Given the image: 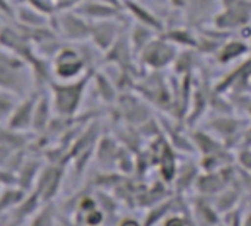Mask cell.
Instances as JSON below:
<instances>
[{"label": "cell", "instance_id": "1", "mask_svg": "<svg viewBox=\"0 0 251 226\" xmlns=\"http://www.w3.org/2000/svg\"><path fill=\"white\" fill-rule=\"evenodd\" d=\"M90 53L82 49L79 44H63L57 53L51 57V71L53 75L60 81H74L82 76L88 66Z\"/></svg>", "mask_w": 251, "mask_h": 226}, {"label": "cell", "instance_id": "2", "mask_svg": "<svg viewBox=\"0 0 251 226\" xmlns=\"http://www.w3.org/2000/svg\"><path fill=\"white\" fill-rule=\"evenodd\" d=\"M50 26L68 44H79L90 37V21L75 10L56 12L50 16Z\"/></svg>", "mask_w": 251, "mask_h": 226}, {"label": "cell", "instance_id": "3", "mask_svg": "<svg viewBox=\"0 0 251 226\" xmlns=\"http://www.w3.org/2000/svg\"><path fill=\"white\" fill-rule=\"evenodd\" d=\"M29 68L21 57L0 49V90L22 93L26 87Z\"/></svg>", "mask_w": 251, "mask_h": 226}, {"label": "cell", "instance_id": "4", "mask_svg": "<svg viewBox=\"0 0 251 226\" xmlns=\"http://www.w3.org/2000/svg\"><path fill=\"white\" fill-rule=\"evenodd\" d=\"M91 75H93L91 72H87L74 81H65L60 84L51 82L53 100H54V107L57 112H60L62 115H71L76 110V107L79 106L84 88L87 87Z\"/></svg>", "mask_w": 251, "mask_h": 226}, {"label": "cell", "instance_id": "5", "mask_svg": "<svg viewBox=\"0 0 251 226\" xmlns=\"http://www.w3.org/2000/svg\"><path fill=\"white\" fill-rule=\"evenodd\" d=\"M0 49L21 57L28 62L35 56L34 46L25 31L18 25H1L0 26Z\"/></svg>", "mask_w": 251, "mask_h": 226}, {"label": "cell", "instance_id": "6", "mask_svg": "<svg viewBox=\"0 0 251 226\" xmlns=\"http://www.w3.org/2000/svg\"><path fill=\"white\" fill-rule=\"evenodd\" d=\"M140 62L151 69H162L175 62L178 51L176 46L165 40L162 35L154 37L140 53Z\"/></svg>", "mask_w": 251, "mask_h": 226}, {"label": "cell", "instance_id": "7", "mask_svg": "<svg viewBox=\"0 0 251 226\" xmlns=\"http://www.w3.org/2000/svg\"><path fill=\"white\" fill-rule=\"evenodd\" d=\"M224 10L216 15L215 25L222 29L243 28L251 18V1L249 0H222Z\"/></svg>", "mask_w": 251, "mask_h": 226}, {"label": "cell", "instance_id": "8", "mask_svg": "<svg viewBox=\"0 0 251 226\" xmlns=\"http://www.w3.org/2000/svg\"><path fill=\"white\" fill-rule=\"evenodd\" d=\"M121 24L116 19H103V21H94L90 22V37L88 40L93 43V46L100 51H107L113 43L118 40V37L122 34Z\"/></svg>", "mask_w": 251, "mask_h": 226}, {"label": "cell", "instance_id": "9", "mask_svg": "<svg viewBox=\"0 0 251 226\" xmlns=\"http://www.w3.org/2000/svg\"><path fill=\"white\" fill-rule=\"evenodd\" d=\"M74 10L90 22L103 21V19H116L121 12V9L101 0H82Z\"/></svg>", "mask_w": 251, "mask_h": 226}, {"label": "cell", "instance_id": "10", "mask_svg": "<svg viewBox=\"0 0 251 226\" xmlns=\"http://www.w3.org/2000/svg\"><path fill=\"white\" fill-rule=\"evenodd\" d=\"M132 54H135V53L129 44L128 34L122 32L118 37V40L113 43V46L107 51H104V60L109 63L118 65V68L121 71L129 72L131 66H132Z\"/></svg>", "mask_w": 251, "mask_h": 226}, {"label": "cell", "instance_id": "11", "mask_svg": "<svg viewBox=\"0 0 251 226\" xmlns=\"http://www.w3.org/2000/svg\"><path fill=\"white\" fill-rule=\"evenodd\" d=\"M16 21V25L25 29H34V28H43L50 25V16L44 15L43 12L34 9L32 6L26 3H21L19 6L13 7V16Z\"/></svg>", "mask_w": 251, "mask_h": 226}, {"label": "cell", "instance_id": "12", "mask_svg": "<svg viewBox=\"0 0 251 226\" xmlns=\"http://www.w3.org/2000/svg\"><path fill=\"white\" fill-rule=\"evenodd\" d=\"M122 9H125L137 21V24L149 26L156 32L163 31L162 21L151 10H149L146 6H143L141 3H138L135 0H122Z\"/></svg>", "mask_w": 251, "mask_h": 226}, {"label": "cell", "instance_id": "13", "mask_svg": "<svg viewBox=\"0 0 251 226\" xmlns=\"http://www.w3.org/2000/svg\"><path fill=\"white\" fill-rule=\"evenodd\" d=\"M215 0H187L185 6L188 9V19L193 25H200L212 12Z\"/></svg>", "mask_w": 251, "mask_h": 226}, {"label": "cell", "instance_id": "14", "mask_svg": "<svg viewBox=\"0 0 251 226\" xmlns=\"http://www.w3.org/2000/svg\"><path fill=\"white\" fill-rule=\"evenodd\" d=\"M154 32L156 31H153L151 28L144 26L141 24H135L132 26V29L128 32V40H129V44L135 54H138L154 38Z\"/></svg>", "mask_w": 251, "mask_h": 226}, {"label": "cell", "instance_id": "15", "mask_svg": "<svg viewBox=\"0 0 251 226\" xmlns=\"http://www.w3.org/2000/svg\"><path fill=\"white\" fill-rule=\"evenodd\" d=\"M250 50L249 44L244 43V41H240V40H231V41H226L224 46H221V49L218 50V59L219 62L222 63H226V62H231L237 57H240L241 54L247 53Z\"/></svg>", "mask_w": 251, "mask_h": 226}, {"label": "cell", "instance_id": "16", "mask_svg": "<svg viewBox=\"0 0 251 226\" xmlns=\"http://www.w3.org/2000/svg\"><path fill=\"white\" fill-rule=\"evenodd\" d=\"M34 110H35V99L31 97L28 100H25L12 115L10 118V126L15 128H22L31 124L32 116H34Z\"/></svg>", "mask_w": 251, "mask_h": 226}, {"label": "cell", "instance_id": "17", "mask_svg": "<svg viewBox=\"0 0 251 226\" xmlns=\"http://www.w3.org/2000/svg\"><path fill=\"white\" fill-rule=\"evenodd\" d=\"M165 40H168L169 43H172L174 46L176 44H182L184 47H191L196 49L197 47V40L194 34H191L190 29H182V28H172L166 32L160 34Z\"/></svg>", "mask_w": 251, "mask_h": 226}, {"label": "cell", "instance_id": "18", "mask_svg": "<svg viewBox=\"0 0 251 226\" xmlns=\"http://www.w3.org/2000/svg\"><path fill=\"white\" fill-rule=\"evenodd\" d=\"M82 0H51L54 6V13L56 12H66V10H74Z\"/></svg>", "mask_w": 251, "mask_h": 226}, {"label": "cell", "instance_id": "19", "mask_svg": "<svg viewBox=\"0 0 251 226\" xmlns=\"http://www.w3.org/2000/svg\"><path fill=\"white\" fill-rule=\"evenodd\" d=\"M12 107V101L9 97H6V94L0 93V116L6 115Z\"/></svg>", "mask_w": 251, "mask_h": 226}, {"label": "cell", "instance_id": "20", "mask_svg": "<svg viewBox=\"0 0 251 226\" xmlns=\"http://www.w3.org/2000/svg\"><path fill=\"white\" fill-rule=\"evenodd\" d=\"M0 12L6 16H13V7L9 0H0Z\"/></svg>", "mask_w": 251, "mask_h": 226}, {"label": "cell", "instance_id": "21", "mask_svg": "<svg viewBox=\"0 0 251 226\" xmlns=\"http://www.w3.org/2000/svg\"><path fill=\"white\" fill-rule=\"evenodd\" d=\"M169 1L172 3L174 7H178V9H182L187 3V0H169Z\"/></svg>", "mask_w": 251, "mask_h": 226}, {"label": "cell", "instance_id": "22", "mask_svg": "<svg viewBox=\"0 0 251 226\" xmlns=\"http://www.w3.org/2000/svg\"><path fill=\"white\" fill-rule=\"evenodd\" d=\"M9 1H10V0H9Z\"/></svg>", "mask_w": 251, "mask_h": 226}]
</instances>
